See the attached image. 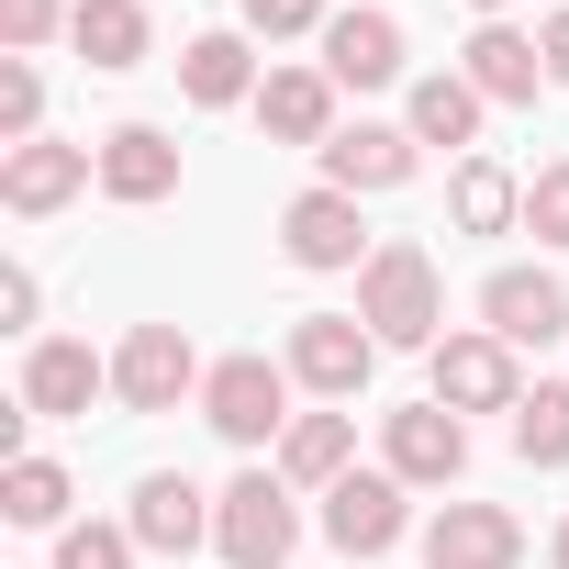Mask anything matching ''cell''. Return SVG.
Segmentation results:
<instances>
[{
	"instance_id": "34",
	"label": "cell",
	"mask_w": 569,
	"mask_h": 569,
	"mask_svg": "<svg viewBox=\"0 0 569 569\" xmlns=\"http://www.w3.org/2000/svg\"><path fill=\"white\" fill-rule=\"evenodd\" d=\"M469 12H480V23H502V12H513V0H469Z\"/></svg>"
},
{
	"instance_id": "33",
	"label": "cell",
	"mask_w": 569,
	"mask_h": 569,
	"mask_svg": "<svg viewBox=\"0 0 569 569\" xmlns=\"http://www.w3.org/2000/svg\"><path fill=\"white\" fill-rule=\"evenodd\" d=\"M536 57H547V90H569V12L536 23Z\"/></svg>"
},
{
	"instance_id": "30",
	"label": "cell",
	"mask_w": 569,
	"mask_h": 569,
	"mask_svg": "<svg viewBox=\"0 0 569 569\" xmlns=\"http://www.w3.org/2000/svg\"><path fill=\"white\" fill-rule=\"evenodd\" d=\"M146 547H134V525H68L57 536V569H134Z\"/></svg>"
},
{
	"instance_id": "14",
	"label": "cell",
	"mask_w": 569,
	"mask_h": 569,
	"mask_svg": "<svg viewBox=\"0 0 569 569\" xmlns=\"http://www.w3.org/2000/svg\"><path fill=\"white\" fill-rule=\"evenodd\" d=\"M413 168H425L413 123H336V146H325V190H347V201H380V190H402Z\"/></svg>"
},
{
	"instance_id": "9",
	"label": "cell",
	"mask_w": 569,
	"mask_h": 569,
	"mask_svg": "<svg viewBox=\"0 0 569 569\" xmlns=\"http://www.w3.org/2000/svg\"><path fill=\"white\" fill-rule=\"evenodd\" d=\"M413 536V491L391 480V469H347L336 491H325V547L336 558H391Z\"/></svg>"
},
{
	"instance_id": "26",
	"label": "cell",
	"mask_w": 569,
	"mask_h": 569,
	"mask_svg": "<svg viewBox=\"0 0 569 569\" xmlns=\"http://www.w3.org/2000/svg\"><path fill=\"white\" fill-rule=\"evenodd\" d=\"M513 458H525V469H569V380H525V402H513Z\"/></svg>"
},
{
	"instance_id": "31",
	"label": "cell",
	"mask_w": 569,
	"mask_h": 569,
	"mask_svg": "<svg viewBox=\"0 0 569 569\" xmlns=\"http://www.w3.org/2000/svg\"><path fill=\"white\" fill-rule=\"evenodd\" d=\"M525 234H536V246H569V157H547V168L525 179Z\"/></svg>"
},
{
	"instance_id": "24",
	"label": "cell",
	"mask_w": 569,
	"mask_h": 569,
	"mask_svg": "<svg viewBox=\"0 0 569 569\" xmlns=\"http://www.w3.org/2000/svg\"><path fill=\"white\" fill-rule=\"evenodd\" d=\"M68 502H79V480L46 458V447H23V458H0V513H12L23 536H68Z\"/></svg>"
},
{
	"instance_id": "5",
	"label": "cell",
	"mask_w": 569,
	"mask_h": 569,
	"mask_svg": "<svg viewBox=\"0 0 569 569\" xmlns=\"http://www.w3.org/2000/svg\"><path fill=\"white\" fill-rule=\"evenodd\" d=\"M279 369H291V380H302V391L336 413V402H358V391H369L380 336H369L358 313H302V325H291V347H279Z\"/></svg>"
},
{
	"instance_id": "19",
	"label": "cell",
	"mask_w": 569,
	"mask_h": 569,
	"mask_svg": "<svg viewBox=\"0 0 569 569\" xmlns=\"http://www.w3.org/2000/svg\"><path fill=\"white\" fill-rule=\"evenodd\" d=\"M246 112L268 123V146H313V157L336 146V79L325 68H268V90Z\"/></svg>"
},
{
	"instance_id": "8",
	"label": "cell",
	"mask_w": 569,
	"mask_h": 569,
	"mask_svg": "<svg viewBox=\"0 0 569 569\" xmlns=\"http://www.w3.org/2000/svg\"><path fill=\"white\" fill-rule=\"evenodd\" d=\"M380 469H391L402 491H458L469 425H458L447 402H402V413H380Z\"/></svg>"
},
{
	"instance_id": "12",
	"label": "cell",
	"mask_w": 569,
	"mask_h": 569,
	"mask_svg": "<svg viewBox=\"0 0 569 569\" xmlns=\"http://www.w3.org/2000/svg\"><path fill=\"white\" fill-rule=\"evenodd\" d=\"M90 179H101V146H57V134H34V146H12V157H0V212L46 223V212H68Z\"/></svg>"
},
{
	"instance_id": "11",
	"label": "cell",
	"mask_w": 569,
	"mask_h": 569,
	"mask_svg": "<svg viewBox=\"0 0 569 569\" xmlns=\"http://www.w3.org/2000/svg\"><path fill=\"white\" fill-rule=\"evenodd\" d=\"M112 391V358H90V336H34L23 347V413L34 425H79Z\"/></svg>"
},
{
	"instance_id": "16",
	"label": "cell",
	"mask_w": 569,
	"mask_h": 569,
	"mask_svg": "<svg viewBox=\"0 0 569 569\" xmlns=\"http://www.w3.org/2000/svg\"><path fill=\"white\" fill-rule=\"evenodd\" d=\"M480 325H491L513 358H525V347H558V336H569V291H558L547 268H491V279H480Z\"/></svg>"
},
{
	"instance_id": "20",
	"label": "cell",
	"mask_w": 569,
	"mask_h": 569,
	"mask_svg": "<svg viewBox=\"0 0 569 569\" xmlns=\"http://www.w3.org/2000/svg\"><path fill=\"white\" fill-rule=\"evenodd\" d=\"M268 469L291 480V491H313V502H325V491L358 469V413H347V402H336V413H291V436H279V458H268Z\"/></svg>"
},
{
	"instance_id": "10",
	"label": "cell",
	"mask_w": 569,
	"mask_h": 569,
	"mask_svg": "<svg viewBox=\"0 0 569 569\" xmlns=\"http://www.w3.org/2000/svg\"><path fill=\"white\" fill-rule=\"evenodd\" d=\"M313 68H325L336 90H391V79L413 68V46H402V23L380 12V0H347V12L325 23V46H313Z\"/></svg>"
},
{
	"instance_id": "22",
	"label": "cell",
	"mask_w": 569,
	"mask_h": 569,
	"mask_svg": "<svg viewBox=\"0 0 569 569\" xmlns=\"http://www.w3.org/2000/svg\"><path fill=\"white\" fill-rule=\"evenodd\" d=\"M179 90H190L201 112L257 101V90H268V79H257V34H190V46H179Z\"/></svg>"
},
{
	"instance_id": "4",
	"label": "cell",
	"mask_w": 569,
	"mask_h": 569,
	"mask_svg": "<svg viewBox=\"0 0 569 569\" xmlns=\"http://www.w3.org/2000/svg\"><path fill=\"white\" fill-rule=\"evenodd\" d=\"M425 402H447L458 425H469V413H513V402H525V358H513L491 325H458V336L425 358Z\"/></svg>"
},
{
	"instance_id": "18",
	"label": "cell",
	"mask_w": 569,
	"mask_h": 569,
	"mask_svg": "<svg viewBox=\"0 0 569 569\" xmlns=\"http://www.w3.org/2000/svg\"><path fill=\"white\" fill-rule=\"evenodd\" d=\"M458 79H469L491 112H513V101H536V90H547V57H536V34H525V23H480V34L458 46Z\"/></svg>"
},
{
	"instance_id": "35",
	"label": "cell",
	"mask_w": 569,
	"mask_h": 569,
	"mask_svg": "<svg viewBox=\"0 0 569 569\" xmlns=\"http://www.w3.org/2000/svg\"><path fill=\"white\" fill-rule=\"evenodd\" d=\"M547 569H569V525H558V547H547Z\"/></svg>"
},
{
	"instance_id": "6",
	"label": "cell",
	"mask_w": 569,
	"mask_h": 569,
	"mask_svg": "<svg viewBox=\"0 0 569 569\" xmlns=\"http://www.w3.org/2000/svg\"><path fill=\"white\" fill-rule=\"evenodd\" d=\"M201 347L179 336V325H134L123 347H112V402L123 413H179V402H201Z\"/></svg>"
},
{
	"instance_id": "17",
	"label": "cell",
	"mask_w": 569,
	"mask_h": 569,
	"mask_svg": "<svg viewBox=\"0 0 569 569\" xmlns=\"http://www.w3.org/2000/svg\"><path fill=\"white\" fill-rule=\"evenodd\" d=\"M168 190H179V134H168V123H112V134H101V201L146 212V201H168Z\"/></svg>"
},
{
	"instance_id": "28",
	"label": "cell",
	"mask_w": 569,
	"mask_h": 569,
	"mask_svg": "<svg viewBox=\"0 0 569 569\" xmlns=\"http://www.w3.org/2000/svg\"><path fill=\"white\" fill-rule=\"evenodd\" d=\"M34 134H46V79H34V57H0V157Z\"/></svg>"
},
{
	"instance_id": "27",
	"label": "cell",
	"mask_w": 569,
	"mask_h": 569,
	"mask_svg": "<svg viewBox=\"0 0 569 569\" xmlns=\"http://www.w3.org/2000/svg\"><path fill=\"white\" fill-rule=\"evenodd\" d=\"M325 0H234V34H257V46H325Z\"/></svg>"
},
{
	"instance_id": "25",
	"label": "cell",
	"mask_w": 569,
	"mask_h": 569,
	"mask_svg": "<svg viewBox=\"0 0 569 569\" xmlns=\"http://www.w3.org/2000/svg\"><path fill=\"white\" fill-rule=\"evenodd\" d=\"M447 212H458V234H525V179H513L502 157H458Z\"/></svg>"
},
{
	"instance_id": "13",
	"label": "cell",
	"mask_w": 569,
	"mask_h": 569,
	"mask_svg": "<svg viewBox=\"0 0 569 569\" xmlns=\"http://www.w3.org/2000/svg\"><path fill=\"white\" fill-rule=\"evenodd\" d=\"M123 525H134L146 558H190V547H212V491L190 469H146L134 502H123Z\"/></svg>"
},
{
	"instance_id": "32",
	"label": "cell",
	"mask_w": 569,
	"mask_h": 569,
	"mask_svg": "<svg viewBox=\"0 0 569 569\" xmlns=\"http://www.w3.org/2000/svg\"><path fill=\"white\" fill-rule=\"evenodd\" d=\"M34 313H46V279L12 257V268H0V325H12V336H34Z\"/></svg>"
},
{
	"instance_id": "2",
	"label": "cell",
	"mask_w": 569,
	"mask_h": 569,
	"mask_svg": "<svg viewBox=\"0 0 569 569\" xmlns=\"http://www.w3.org/2000/svg\"><path fill=\"white\" fill-rule=\"evenodd\" d=\"M212 547H223V569H291V547H302V491L279 480V469H234V480L212 491Z\"/></svg>"
},
{
	"instance_id": "3",
	"label": "cell",
	"mask_w": 569,
	"mask_h": 569,
	"mask_svg": "<svg viewBox=\"0 0 569 569\" xmlns=\"http://www.w3.org/2000/svg\"><path fill=\"white\" fill-rule=\"evenodd\" d=\"M291 391H302V380L279 369V358H257V347H246V358H212V380H201V425H212L223 447H246V458H257V447L279 458V436H291Z\"/></svg>"
},
{
	"instance_id": "7",
	"label": "cell",
	"mask_w": 569,
	"mask_h": 569,
	"mask_svg": "<svg viewBox=\"0 0 569 569\" xmlns=\"http://www.w3.org/2000/svg\"><path fill=\"white\" fill-rule=\"evenodd\" d=\"M279 257H291V268H313V279H336V268H369L380 257V234H369V212L347 201V190H302L291 212H279Z\"/></svg>"
},
{
	"instance_id": "29",
	"label": "cell",
	"mask_w": 569,
	"mask_h": 569,
	"mask_svg": "<svg viewBox=\"0 0 569 569\" xmlns=\"http://www.w3.org/2000/svg\"><path fill=\"white\" fill-rule=\"evenodd\" d=\"M79 0H0V57H46Z\"/></svg>"
},
{
	"instance_id": "23",
	"label": "cell",
	"mask_w": 569,
	"mask_h": 569,
	"mask_svg": "<svg viewBox=\"0 0 569 569\" xmlns=\"http://www.w3.org/2000/svg\"><path fill=\"white\" fill-rule=\"evenodd\" d=\"M402 123H413V146H458V157H480L491 101H480L458 68H425V79H413V101H402Z\"/></svg>"
},
{
	"instance_id": "21",
	"label": "cell",
	"mask_w": 569,
	"mask_h": 569,
	"mask_svg": "<svg viewBox=\"0 0 569 569\" xmlns=\"http://www.w3.org/2000/svg\"><path fill=\"white\" fill-rule=\"evenodd\" d=\"M68 57H79V68H101V79L146 68V57H157L146 0H79V12H68Z\"/></svg>"
},
{
	"instance_id": "1",
	"label": "cell",
	"mask_w": 569,
	"mask_h": 569,
	"mask_svg": "<svg viewBox=\"0 0 569 569\" xmlns=\"http://www.w3.org/2000/svg\"><path fill=\"white\" fill-rule=\"evenodd\" d=\"M358 325L380 336V347H413V358H436L458 325H447V268L413 246V234H380V257L358 268Z\"/></svg>"
},
{
	"instance_id": "15",
	"label": "cell",
	"mask_w": 569,
	"mask_h": 569,
	"mask_svg": "<svg viewBox=\"0 0 569 569\" xmlns=\"http://www.w3.org/2000/svg\"><path fill=\"white\" fill-rule=\"evenodd\" d=\"M425 569H525V525L502 502H436L425 513Z\"/></svg>"
}]
</instances>
